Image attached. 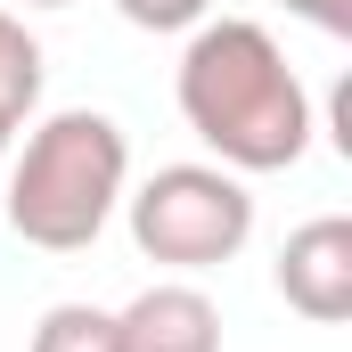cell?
Segmentation results:
<instances>
[{"instance_id":"277c9868","label":"cell","mask_w":352,"mask_h":352,"mask_svg":"<svg viewBox=\"0 0 352 352\" xmlns=\"http://www.w3.org/2000/svg\"><path fill=\"white\" fill-rule=\"evenodd\" d=\"M270 278H278L287 311H303V320H320V328L352 320V221L344 213H311L303 230H287Z\"/></svg>"},{"instance_id":"52a82bcc","label":"cell","mask_w":352,"mask_h":352,"mask_svg":"<svg viewBox=\"0 0 352 352\" xmlns=\"http://www.w3.org/2000/svg\"><path fill=\"white\" fill-rule=\"evenodd\" d=\"M33 352H123V336H115V311L98 303H50L33 328Z\"/></svg>"},{"instance_id":"9c48e42d","label":"cell","mask_w":352,"mask_h":352,"mask_svg":"<svg viewBox=\"0 0 352 352\" xmlns=\"http://www.w3.org/2000/svg\"><path fill=\"white\" fill-rule=\"evenodd\" d=\"M278 8L303 16V25H320V33H336V41L352 33V0H278Z\"/></svg>"},{"instance_id":"8fae6325","label":"cell","mask_w":352,"mask_h":352,"mask_svg":"<svg viewBox=\"0 0 352 352\" xmlns=\"http://www.w3.org/2000/svg\"><path fill=\"white\" fill-rule=\"evenodd\" d=\"M25 8H74V0H25Z\"/></svg>"},{"instance_id":"7a4b0ae2","label":"cell","mask_w":352,"mask_h":352,"mask_svg":"<svg viewBox=\"0 0 352 352\" xmlns=\"http://www.w3.org/2000/svg\"><path fill=\"white\" fill-rule=\"evenodd\" d=\"M131 188V140L98 107H58L8 164V230L41 254H82Z\"/></svg>"},{"instance_id":"6da1fadb","label":"cell","mask_w":352,"mask_h":352,"mask_svg":"<svg viewBox=\"0 0 352 352\" xmlns=\"http://www.w3.org/2000/svg\"><path fill=\"white\" fill-rule=\"evenodd\" d=\"M180 123L230 173H287L311 148V90L254 16H205L180 50Z\"/></svg>"},{"instance_id":"8992f818","label":"cell","mask_w":352,"mask_h":352,"mask_svg":"<svg viewBox=\"0 0 352 352\" xmlns=\"http://www.w3.org/2000/svg\"><path fill=\"white\" fill-rule=\"evenodd\" d=\"M33 107H41V41L25 33L16 8H0V115L25 123Z\"/></svg>"},{"instance_id":"30bf717a","label":"cell","mask_w":352,"mask_h":352,"mask_svg":"<svg viewBox=\"0 0 352 352\" xmlns=\"http://www.w3.org/2000/svg\"><path fill=\"white\" fill-rule=\"evenodd\" d=\"M8 140H16V123H8V115H0V164H8Z\"/></svg>"},{"instance_id":"5b68a950","label":"cell","mask_w":352,"mask_h":352,"mask_svg":"<svg viewBox=\"0 0 352 352\" xmlns=\"http://www.w3.org/2000/svg\"><path fill=\"white\" fill-rule=\"evenodd\" d=\"M115 336H123V352H221V311L205 287L156 278L115 311Z\"/></svg>"},{"instance_id":"3957f363","label":"cell","mask_w":352,"mask_h":352,"mask_svg":"<svg viewBox=\"0 0 352 352\" xmlns=\"http://www.w3.org/2000/svg\"><path fill=\"white\" fill-rule=\"evenodd\" d=\"M123 205H131V246L180 278L238 263L254 238V197H246V173L230 164H164L140 188H123Z\"/></svg>"},{"instance_id":"ba28073f","label":"cell","mask_w":352,"mask_h":352,"mask_svg":"<svg viewBox=\"0 0 352 352\" xmlns=\"http://www.w3.org/2000/svg\"><path fill=\"white\" fill-rule=\"evenodd\" d=\"M123 8V25H140V33H197L205 16H213V0H115Z\"/></svg>"}]
</instances>
